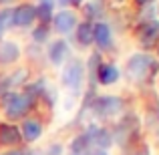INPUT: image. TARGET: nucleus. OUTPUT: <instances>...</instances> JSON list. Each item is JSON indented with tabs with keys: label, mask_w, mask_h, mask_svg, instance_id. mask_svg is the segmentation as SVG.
Segmentation results:
<instances>
[{
	"label": "nucleus",
	"mask_w": 159,
	"mask_h": 155,
	"mask_svg": "<svg viewBox=\"0 0 159 155\" xmlns=\"http://www.w3.org/2000/svg\"><path fill=\"white\" fill-rule=\"evenodd\" d=\"M155 58L151 57V54L147 52H135L131 54V57L127 58V62H125V75H127V79L131 83H135V85H141V83L149 81V79L155 75Z\"/></svg>",
	"instance_id": "nucleus-1"
},
{
	"label": "nucleus",
	"mask_w": 159,
	"mask_h": 155,
	"mask_svg": "<svg viewBox=\"0 0 159 155\" xmlns=\"http://www.w3.org/2000/svg\"><path fill=\"white\" fill-rule=\"evenodd\" d=\"M34 97L28 93H18V91H8L2 97V107H4V115L10 121L16 119H24L26 113L32 109Z\"/></svg>",
	"instance_id": "nucleus-2"
},
{
	"label": "nucleus",
	"mask_w": 159,
	"mask_h": 155,
	"mask_svg": "<svg viewBox=\"0 0 159 155\" xmlns=\"http://www.w3.org/2000/svg\"><path fill=\"white\" fill-rule=\"evenodd\" d=\"M85 79H87V66H85L83 61H79V58H70L69 62L62 65L61 83H62V87L69 89L73 95H79L83 91Z\"/></svg>",
	"instance_id": "nucleus-3"
},
{
	"label": "nucleus",
	"mask_w": 159,
	"mask_h": 155,
	"mask_svg": "<svg viewBox=\"0 0 159 155\" xmlns=\"http://www.w3.org/2000/svg\"><path fill=\"white\" fill-rule=\"evenodd\" d=\"M93 111L103 119H115L125 111V103L117 95H101L93 101Z\"/></svg>",
	"instance_id": "nucleus-4"
},
{
	"label": "nucleus",
	"mask_w": 159,
	"mask_h": 155,
	"mask_svg": "<svg viewBox=\"0 0 159 155\" xmlns=\"http://www.w3.org/2000/svg\"><path fill=\"white\" fill-rule=\"evenodd\" d=\"M51 22H52L54 30H57L58 34L66 36V34H70V32H75V28H77V24H79V18H77V12L75 10H70V8H61L58 12H54Z\"/></svg>",
	"instance_id": "nucleus-5"
},
{
	"label": "nucleus",
	"mask_w": 159,
	"mask_h": 155,
	"mask_svg": "<svg viewBox=\"0 0 159 155\" xmlns=\"http://www.w3.org/2000/svg\"><path fill=\"white\" fill-rule=\"evenodd\" d=\"M85 137L89 139V143L93 145V147H101V149H107L113 145V133L109 131L105 127H99V125H89V127L85 129Z\"/></svg>",
	"instance_id": "nucleus-6"
},
{
	"label": "nucleus",
	"mask_w": 159,
	"mask_h": 155,
	"mask_svg": "<svg viewBox=\"0 0 159 155\" xmlns=\"http://www.w3.org/2000/svg\"><path fill=\"white\" fill-rule=\"evenodd\" d=\"M36 20V10H34V4H28L22 2L18 6L12 8V26H20V28H26L32 26Z\"/></svg>",
	"instance_id": "nucleus-7"
},
{
	"label": "nucleus",
	"mask_w": 159,
	"mask_h": 155,
	"mask_svg": "<svg viewBox=\"0 0 159 155\" xmlns=\"http://www.w3.org/2000/svg\"><path fill=\"white\" fill-rule=\"evenodd\" d=\"M69 54H70V47H69V43H66L65 39L52 40V43L48 44V48H47V57L54 66H62L66 62V58H69Z\"/></svg>",
	"instance_id": "nucleus-8"
},
{
	"label": "nucleus",
	"mask_w": 159,
	"mask_h": 155,
	"mask_svg": "<svg viewBox=\"0 0 159 155\" xmlns=\"http://www.w3.org/2000/svg\"><path fill=\"white\" fill-rule=\"evenodd\" d=\"M93 43L101 51H111L113 48V30L107 22H95L93 24Z\"/></svg>",
	"instance_id": "nucleus-9"
},
{
	"label": "nucleus",
	"mask_w": 159,
	"mask_h": 155,
	"mask_svg": "<svg viewBox=\"0 0 159 155\" xmlns=\"http://www.w3.org/2000/svg\"><path fill=\"white\" fill-rule=\"evenodd\" d=\"M95 79L101 83L103 87H109V85H115L117 81L121 79V71L115 62H101L95 73Z\"/></svg>",
	"instance_id": "nucleus-10"
},
{
	"label": "nucleus",
	"mask_w": 159,
	"mask_h": 155,
	"mask_svg": "<svg viewBox=\"0 0 159 155\" xmlns=\"http://www.w3.org/2000/svg\"><path fill=\"white\" fill-rule=\"evenodd\" d=\"M20 135H22V141H28V143H34L43 137V123L34 117H28V119H22V125H20Z\"/></svg>",
	"instance_id": "nucleus-11"
},
{
	"label": "nucleus",
	"mask_w": 159,
	"mask_h": 155,
	"mask_svg": "<svg viewBox=\"0 0 159 155\" xmlns=\"http://www.w3.org/2000/svg\"><path fill=\"white\" fill-rule=\"evenodd\" d=\"M20 44L14 43V40H0V65L8 66V65H14L16 61L20 58Z\"/></svg>",
	"instance_id": "nucleus-12"
},
{
	"label": "nucleus",
	"mask_w": 159,
	"mask_h": 155,
	"mask_svg": "<svg viewBox=\"0 0 159 155\" xmlns=\"http://www.w3.org/2000/svg\"><path fill=\"white\" fill-rule=\"evenodd\" d=\"M139 40H141L143 47H153V44H157V40H159V20L157 18H151V20L141 24Z\"/></svg>",
	"instance_id": "nucleus-13"
},
{
	"label": "nucleus",
	"mask_w": 159,
	"mask_h": 155,
	"mask_svg": "<svg viewBox=\"0 0 159 155\" xmlns=\"http://www.w3.org/2000/svg\"><path fill=\"white\" fill-rule=\"evenodd\" d=\"M22 141L20 129L12 123H0V145L4 147H16Z\"/></svg>",
	"instance_id": "nucleus-14"
},
{
	"label": "nucleus",
	"mask_w": 159,
	"mask_h": 155,
	"mask_svg": "<svg viewBox=\"0 0 159 155\" xmlns=\"http://www.w3.org/2000/svg\"><path fill=\"white\" fill-rule=\"evenodd\" d=\"M75 39L81 47H91L93 44V22H89V20L79 22L75 28Z\"/></svg>",
	"instance_id": "nucleus-15"
},
{
	"label": "nucleus",
	"mask_w": 159,
	"mask_h": 155,
	"mask_svg": "<svg viewBox=\"0 0 159 155\" xmlns=\"http://www.w3.org/2000/svg\"><path fill=\"white\" fill-rule=\"evenodd\" d=\"M28 79V71L26 69H16L14 73L10 75V77H6V81L2 83V87H0V91H12L14 87H20V85H24V81Z\"/></svg>",
	"instance_id": "nucleus-16"
},
{
	"label": "nucleus",
	"mask_w": 159,
	"mask_h": 155,
	"mask_svg": "<svg viewBox=\"0 0 159 155\" xmlns=\"http://www.w3.org/2000/svg\"><path fill=\"white\" fill-rule=\"evenodd\" d=\"M34 10H36V20H40V24H48L54 16V2H39Z\"/></svg>",
	"instance_id": "nucleus-17"
},
{
	"label": "nucleus",
	"mask_w": 159,
	"mask_h": 155,
	"mask_svg": "<svg viewBox=\"0 0 159 155\" xmlns=\"http://www.w3.org/2000/svg\"><path fill=\"white\" fill-rule=\"evenodd\" d=\"M47 39H48V24H39V26L32 30V40L43 44V43H47Z\"/></svg>",
	"instance_id": "nucleus-18"
},
{
	"label": "nucleus",
	"mask_w": 159,
	"mask_h": 155,
	"mask_svg": "<svg viewBox=\"0 0 159 155\" xmlns=\"http://www.w3.org/2000/svg\"><path fill=\"white\" fill-rule=\"evenodd\" d=\"M101 10H103V4L99 2V0H93V2H89L85 6V12H87V16H101Z\"/></svg>",
	"instance_id": "nucleus-19"
},
{
	"label": "nucleus",
	"mask_w": 159,
	"mask_h": 155,
	"mask_svg": "<svg viewBox=\"0 0 159 155\" xmlns=\"http://www.w3.org/2000/svg\"><path fill=\"white\" fill-rule=\"evenodd\" d=\"M101 54L99 52H93L91 54V58H89V73H91V79L95 77V73H97V69H99V65H101Z\"/></svg>",
	"instance_id": "nucleus-20"
},
{
	"label": "nucleus",
	"mask_w": 159,
	"mask_h": 155,
	"mask_svg": "<svg viewBox=\"0 0 159 155\" xmlns=\"http://www.w3.org/2000/svg\"><path fill=\"white\" fill-rule=\"evenodd\" d=\"M0 16H2V22H4V26H6V28H10V26H12V8L4 6L2 10H0Z\"/></svg>",
	"instance_id": "nucleus-21"
},
{
	"label": "nucleus",
	"mask_w": 159,
	"mask_h": 155,
	"mask_svg": "<svg viewBox=\"0 0 159 155\" xmlns=\"http://www.w3.org/2000/svg\"><path fill=\"white\" fill-rule=\"evenodd\" d=\"M62 153H65V147L61 143H51L43 155H62Z\"/></svg>",
	"instance_id": "nucleus-22"
},
{
	"label": "nucleus",
	"mask_w": 159,
	"mask_h": 155,
	"mask_svg": "<svg viewBox=\"0 0 159 155\" xmlns=\"http://www.w3.org/2000/svg\"><path fill=\"white\" fill-rule=\"evenodd\" d=\"M75 155H109V151L107 149H101V147H87L85 151L75 153Z\"/></svg>",
	"instance_id": "nucleus-23"
},
{
	"label": "nucleus",
	"mask_w": 159,
	"mask_h": 155,
	"mask_svg": "<svg viewBox=\"0 0 159 155\" xmlns=\"http://www.w3.org/2000/svg\"><path fill=\"white\" fill-rule=\"evenodd\" d=\"M61 8H69V6H79L83 0H57Z\"/></svg>",
	"instance_id": "nucleus-24"
},
{
	"label": "nucleus",
	"mask_w": 159,
	"mask_h": 155,
	"mask_svg": "<svg viewBox=\"0 0 159 155\" xmlns=\"http://www.w3.org/2000/svg\"><path fill=\"white\" fill-rule=\"evenodd\" d=\"M0 155H22V151H20V149H8V151H4Z\"/></svg>",
	"instance_id": "nucleus-25"
},
{
	"label": "nucleus",
	"mask_w": 159,
	"mask_h": 155,
	"mask_svg": "<svg viewBox=\"0 0 159 155\" xmlns=\"http://www.w3.org/2000/svg\"><path fill=\"white\" fill-rule=\"evenodd\" d=\"M4 32H6V26H4V22H2V16H0V40H2Z\"/></svg>",
	"instance_id": "nucleus-26"
},
{
	"label": "nucleus",
	"mask_w": 159,
	"mask_h": 155,
	"mask_svg": "<svg viewBox=\"0 0 159 155\" xmlns=\"http://www.w3.org/2000/svg\"><path fill=\"white\" fill-rule=\"evenodd\" d=\"M139 6H147V4H151V2H155V0H135Z\"/></svg>",
	"instance_id": "nucleus-27"
},
{
	"label": "nucleus",
	"mask_w": 159,
	"mask_h": 155,
	"mask_svg": "<svg viewBox=\"0 0 159 155\" xmlns=\"http://www.w3.org/2000/svg\"><path fill=\"white\" fill-rule=\"evenodd\" d=\"M22 155H43L40 151H34V149H28V151H22Z\"/></svg>",
	"instance_id": "nucleus-28"
},
{
	"label": "nucleus",
	"mask_w": 159,
	"mask_h": 155,
	"mask_svg": "<svg viewBox=\"0 0 159 155\" xmlns=\"http://www.w3.org/2000/svg\"><path fill=\"white\" fill-rule=\"evenodd\" d=\"M137 155H151V153H149V149H147V147H145V149H141V151H139V153H137Z\"/></svg>",
	"instance_id": "nucleus-29"
},
{
	"label": "nucleus",
	"mask_w": 159,
	"mask_h": 155,
	"mask_svg": "<svg viewBox=\"0 0 159 155\" xmlns=\"http://www.w3.org/2000/svg\"><path fill=\"white\" fill-rule=\"evenodd\" d=\"M14 2V0H0V4H2V6H8V4H12Z\"/></svg>",
	"instance_id": "nucleus-30"
},
{
	"label": "nucleus",
	"mask_w": 159,
	"mask_h": 155,
	"mask_svg": "<svg viewBox=\"0 0 159 155\" xmlns=\"http://www.w3.org/2000/svg\"><path fill=\"white\" fill-rule=\"evenodd\" d=\"M39 2H54V0H39Z\"/></svg>",
	"instance_id": "nucleus-31"
},
{
	"label": "nucleus",
	"mask_w": 159,
	"mask_h": 155,
	"mask_svg": "<svg viewBox=\"0 0 159 155\" xmlns=\"http://www.w3.org/2000/svg\"><path fill=\"white\" fill-rule=\"evenodd\" d=\"M157 57H159V47H157Z\"/></svg>",
	"instance_id": "nucleus-32"
}]
</instances>
